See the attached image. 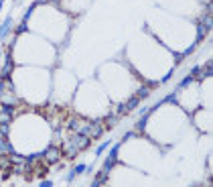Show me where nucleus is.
Returning a JSON list of instances; mask_svg holds the SVG:
<instances>
[{"instance_id": "1", "label": "nucleus", "mask_w": 213, "mask_h": 187, "mask_svg": "<svg viewBox=\"0 0 213 187\" xmlns=\"http://www.w3.org/2000/svg\"><path fill=\"white\" fill-rule=\"evenodd\" d=\"M43 157L47 159V165H55V163H59V159H61V151H59L57 147H49V148H45Z\"/></svg>"}, {"instance_id": "2", "label": "nucleus", "mask_w": 213, "mask_h": 187, "mask_svg": "<svg viewBox=\"0 0 213 187\" xmlns=\"http://www.w3.org/2000/svg\"><path fill=\"white\" fill-rule=\"evenodd\" d=\"M12 114H14V106L2 104V106H0V124H8L10 120H12Z\"/></svg>"}, {"instance_id": "3", "label": "nucleus", "mask_w": 213, "mask_h": 187, "mask_svg": "<svg viewBox=\"0 0 213 187\" xmlns=\"http://www.w3.org/2000/svg\"><path fill=\"white\" fill-rule=\"evenodd\" d=\"M104 130H106V126L102 124V120H93L92 124H89V138H97L102 136Z\"/></svg>"}, {"instance_id": "4", "label": "nucleus", "mask_w": 213, "mask_h": 187, "mask_svg": "<svg viewBox=\"0 0 213 187\" xmlns=\"http://www.w3.org/2000/svg\"><path fill=\"white\" fill-rule=\"evenodd\" d=\"M89 140H92L89 136H85V134H79V132H75V136H73V140H71V143L75 144V147H77L79 151H85V148H87V144H89Z\"/></svg>"}, {"instance_id": "5", "label": "nucleus", "mask_w": 213, "mask_h": 187, "mask_svg": "<svg viewBox=\"0 0 213 187\" xmlns=\"http://www.w3.org/2000/svg\"><path fill=\"white\" fill-rule=\"evenodd\" d=\"M14 69V61H12V53L8 51V55H6V63H4V67H2V79H10V71Z\"/></svg>"}, {"instance_id": "6", "label": "nucleus", "mask_w": 213, "mask_h": 187, "mask_svg": "<svg viewBox=\"0 0 213 187\" xmlns=\"http://www.w3.org/2000/svg\"><path fill=\"white\" fill-rule=\"evenodd\" d=\"M199 25H203L205 31H211V29H213V19H211V15H203V16H201V20H199Z\"/></svg>"}, {"instance_id": "7", "label": "nucleus", "mask_w": 213, "mask_h": 187, "mask_svg": "<svg viewBox=\"0 0 213 187\" xmlns=\"http://www.w3.org/2000/svg\"><path fill=\"white\" fill-rule=\"evenodd\" d=\"M0 153H14V148H12V144L6 140V138H0Z\"/></svg>"}, {"instance_id": "8", "label": "nucleus", "mask_w": 213, "mask_h": 187, "mask_svg": "<svg viewBox=\"0 0 213 187\" xmlns=\"http://www.w3.org/2000/svg\"><path fill=\"white\" fill-rule=\"evenodd\" d=\"M77 153H79V148L75 147L73 143H67V144H65V155H67L69 159H73V157H75Z\"/></svg>"}, {"instance_id": "9", "label": "nucleus", "mask_w": 213, "mask_h": 187, "mask_svg": "<svg viewBox=\"0 0 213 187\" xmlns=\"http://www.w3.org/2000/svg\"><path fill=\"white\" fill-rule=\"evenodd\" d=\"M118 118H120V116H118V114H108L106 118H104V124H106V128L114 126V124L118 122Z\"/></svg>"}, {"instance_id": "10", "label": "nucleus", "mask_w": 213, "mask_h": 187, "mask_svg": "<svg viewBox=\"0 0 213 187\" xmlns=\"http://www.w3.org/2000/svg\"><path fill=\"white\" fill-rule=\"evenodd\" d=\"M10 23H12V19H10V16L4 20V23H2V27H0V39H4V37H6V33H8V29H10Z\"/></svg>"}, {"instance_id": "11", "label": "nucleus", "mask_w": 213, "mask_h": 187, "mask_svg": "<svg viewBox=\"0 0 213 187\" xmlns=\"http://www.w3.org/2000/svg\"><path fill=\"white\" fill-rule=\"evenodd\" d=\"M203 73H205V77H211L213 75V61H207L203 65Z\"/></svg>"}, {"instance_id": "12", "label": "nucleus", "mask_w": 213, "mask_h": 187, "mask_svg": "<svg viewBox=\"0 0 213 187\" xmlns=\"http://www.w3.org/2000/svg\"><path fill=\"white\" fill-rule=\"evenodd\" d=\"M35 6H37V2H33V4L27 8V12H24V16H23V23H29V19L33 16V10H35Z\"/></svg>"}, {"instance_id": "13", "label": "nucleus", "mask_w": 213, "mask_h": 187, "mask_svg": "<svg viewBox=\"0 0 213 187\" xmlns=\"http://www.w3.org/2000/svg\"><path fill=\"white\" fill-rule=\"evenodd\" d=\"M138 104H140V98H138V96H134L132 100H128V102H126V106H128V110L132 112V110H134L136 106H138Z\"/></svg>"}, {"instance_id": "14", "label": "nucleus", "mask_w": 213, "mask_h": 187, "mask_svg": "<svg viewBox=\"0 0 213 187\" xmlns=\"http://www.w3.org/2000/svg\"><path fill=\"white\" fill-rule=\"evenodd\" d=\"M148 94H150V88H146V85H142V88L138 89V92H136V96H138L140 100H144V98H148Z\"/></svg>"}, {"instance_id": "15", "label": "nucleus", "mask_w": 213, "mask_h": 187, "mask_svg": "<svg viewBox=\"0 0 213 187\" xmlns=\"http://www.w3.org/2000/svg\"><path fill=\"white\" fill-rule=\"evenodd\" d=\"M6 169H12V163H10V159L0 157V171H6Z\"/></svg>"}, {"instance_id": "16", "label": "nucleus", "mask_w": 213, "mask_h": 187, "mask_svg": "<svg viewBox=\"0 0 213 187\" xmlns=\"http://www.w3.org/2000/svg\"><path fill=\"white\" fill-rule=\"evenodd\" d=\"M205 33H207V31L203 29V25H197V39H195V45H197L199 41H201V39L205 37Z\"/></svg>"}, {"instance_id": "17", "label": "nucleus", "mask_w": 213, "mask_h": 187, "mask_svg": "<svg viewBox=\"0 0 213 187\" xmlns=\"http://www.w3.org/2000/svg\"><path fill=\"white\" fill-rule=\"evenodd\" d=\"M114 165H116V159H110V157H108V159H106V163H104V171L110 173V169L114 167Z\"/></svg>"}, {"instance_id": "18", "label": "nucleus", "mask_w": 213, "mask_h": 187, "mask_svg": "<svg viewBox=\"0 0 213 187\" xmlns=\"http://www.w3.org/2000/svg\"><path fill=\"white\" fill-rule=\"evenodd\" d=\"M128 112H130V110H128L126 104H120V106H118V116H126Z\"/></svg>"}, {"instance_id": "19", "label": "nucleus", "mask_w": 213, "mask_h": 187, "mask_svg": "<svg viewBox=\"0 0 213 187\" xmlns=\"http://www.w3.org/2000/svg\"><path fill=\"white\" fill-rule=\"evenodd\" d=\"M191 81H193V75H187V77H185L183 81H181V85H179V88H187V85H189Z\"/></svg>"}, {"instance_id": "20", "label": "nucleus", "mask_w": 213, "mask_h": 187, "mask_svg": "<svg viewBox=\"0 0 213 187\" xmlns=\"http://www.w3.org/2000/svg\"><path fill=\"white\" fill-rule=\"evenodd\" d=\"M73 171H75V175H81V173H85V171H87V167H85V165H77V167L73 169Z\"/></svg>"}, {"instance_id": "21", "label": "nucleus", "mask_w": 213, "mask_h": 187, "mask_svg": "<svg viewBox=\"0 0 213 187\" xmlns=\"http://www.w3.org/2000/svg\"><path fill=\"white\" fill-rule=\"evenodd\" d=\"M27 31H29V27H27V23H23V25H20L18 29L14 31V33H16V35H20V33H27Z\"/></svg>"}, {"instance_id": "22", "label": "nucleus", "mask_w": 213, "mask_h": 187, "mask_svg": "<svg viewBox=\"0 0 213 187\" xmlns=\"http://www.w3.org/2000/svg\"><path fill=\"white\" fill-rule=\"evenodd\" d=\"M106 147H110V143H104L102 147H97V151H96V155H97V157H100V155H102L104 151H106Z\"/></svg>"}, {"instance_id": "23", "label": "nucleus", "mask_w": 213, "mask_h": 187, "mask_svg": "<svg viewBox=\"0 0 213 187\" xmlns=\"http://www.w3.org/2000/svg\"><path fill=\"white\" fill-rule=\"evenodd\" d=\"M162 102H170V104H177V98H174V94H170V96H166Z\"/></svg>"}, {"instance_id": "24", "label": "nucleus", "mask_w": 213, "mask_h": 187, "mask_svg": "<svg viewBox=\"0 0 213 187\" xmlns=\"http://www.w3.org/2000/svg\"><path fill=\"white\" fill-rule=\"evenodd\" d=\"M195 47H197V45H191V47H189V49H187V51H185V55H191V53H193V51H195Z\"/></svg>"}, {"instance_id": "25", "label": "nucleus", "mask_w": 213, "mask_h": 187, "mask_svg": "<svg viewBox=\"0 0 213 187\" xmlns=\"http://www.w3.org/2000/svg\"><path fill=\"white\" fill-rule=\"evenodd\" d=\"M170 75H173V71H169V73H166L165 77H162V84H165V81H169V79H170Z\"/></svg>"}, {"instance_id": "26", "label": "nucleus", "mask_w": 213, "mask_h": 187, "mask_svg": "<svg viewBox=\"0 0 213 187\" xmlns=\"http://www.w3.org/2000/svg\"><path fill=\"white\" fill-rule=\"evenodd\" d=\"M132 136H134V132H126V134H124V140H130Z\"/></svg>"}, {"instance_id": "27", "label": "nucleus", "mask_w": 213, "mask_h": 187, "mask_svg": "<svg viewBox=\"0 0 213 187\" xmlns=\"http://www.w3.org/2000/svg\"><path fill=\"white\" fill-rule=\"evenodd\" d=\"M51 185H53V181H43L41 183V187H51Z\"/></svg>"}, {"instance_id": "28", "label": "nucleus", "mask_w": 213, "mask_h": 187, "mask_svg": "<svg viewBox=\"0 0 213 187\" xmlns=\"http://www.w3.org/2000/svg\"><path fill=\"white\" fill-rule=\"evenodd\" d=\"M73 177H75V171H71V173L67 175V181H73Z\"/></svg>"}, {"instance_id": "29", "label": "nucleus", "mask_w": 213, "mask_h": 187, "mask_svg": "<svg viewBox=\"0 0 213 187\" xmlns=\"http://www.w3.org/2000/svg\"><path fill=\"white\" fill-rule=\"evenodd\" d=\"M2 89H4V84H2V81H0V94H2Z\"/></svg>"}, {"instance_id": "30", "label": "nucleus", "mask_w": 213, "mask_h": 187, "mask_svg": "<svg viewBox=\"0 0 213 187\" xmlns=\"http://www.w3.org/2000/svg\"><path fill=\"white\" fill-rule=\"evenodd\" d=\"M0 10H2V0H0Z\"/></svg>"}, {"instance_id": "31", "label": "nucleus", "mask_w": 213, "mask_h": 187, "mask_svg": "<svg viewBox=\"0 0 213 187\" xmlns=\"http://www.w3.org/2000/svg\"><path fill=\"white\" fill-rule=\"evenodd\" d=\"M53 2H59V0H53Z\"/></svg>"}]
</instances>
